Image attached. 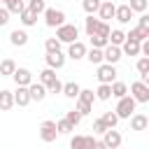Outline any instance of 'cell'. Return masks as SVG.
<instances>
[{"label": "cell", "instance_id": "obj_1", "mask_svg": "<svg viewBox=\"0 0 149 149\" xmlns=\"http://www.w3.org/2000/svg\"><path fill=\"white\" fill-rule=\"evenodd\" d=\"M77 37H79V30H77V26H72V23H63L61 28H56V40L63 44H72V42H77Z\"/></svg>", "mask_w": 149, "mask_h": 149}, {"label": "cell", "instance_id": "obj_2", "mask_svg": "<svg viewBox=\"0 0 149 149\" xmlns=\"http://www.w3.org/2000/svg\"><path fill=\"white\" fill-rule=\"evenodd\" d=\"M44 23L49 28H61L65 23V12L63 9H56V7H47L44 9Z\"/></svg>", "mask_w": 149, "mask_h": 149}, {"label": "cell", "instance_id": "obj_3", "mask_svg": "<svg viewBox=\"0 0 149 149\" xmlns=\"http://www.w3.org/2000/svg\"><path fill=\"white\" fill-rule=\"evenodd\" d=\"M133 112H135V100H133L130 95L119 98V105H116L114 114H116L119 119H130V116H133Z\"/></svg>", "mask_w": 149, "mask_h": 149}, {"label": "cell", "instance_id": "obj_4", "mask_svg": "<svg viewBox=\"0 0 149 149\" xmlns=\"http://www.w3.org/2000/svg\"><path fill=\"white\" fill-rule=\"evenodd\" d=\"M98 81L100 84H112L116 81V68L109 63H100L98 65Z\"/></svg>", "mask_w": 149, "mask_h": 149}, {"label": "cell", "instance_id": "obj_5", "mask_svg": "<svg viewBox=\"0 0 149 149\" xmlns=\"http://www.w3.org/2000/svg\"><path fill=\"white\" fill-rule=\"evenodd\" d=\"M130 98L135 102H149V86L142 81H133L130 84Z\"/></svg>", "mask_w": 149, "mask_h": 149}, {"label": "cell", "instance_id": "obj_6", "mask_svg": "<svg viewBox=\"0 0 149 149\" xmlns=\"http://www.w3.org/2000/svg\"><path fill=\"white\" fill-rule=\"evenodd\" d=\"M56 137H58L56 121H42V126H40V140L42 142H54Z\"/></svg>", "mask_w": 149, "mask_h": 149}, {"label": "cell", "instance_id": "obj_7", "mask_svg": "<svg viewBox=\"0 0 149 149\" xmlns=\"http://www.w3.org/2000/svg\"><path fill=\"white\" fill-rule=\"evenodd\" d=\"M107 149H119L121 147V133L119 130H114V128H107L105 133H102V140H100Z\"/></svg>", "mask_w": 149, "mask_h": 149}, {"label": "cell", "instance_id": "obj_8", "mask_svg": "<svg viewBox=\"0 0 149 149\" xmlns=\"http://www.w3.org/2000/svg\"><path fill=\"white\" fill-rule=\"evenodd\" d=\"M121 58H123V54H121V47L107 44V47L102 49V61H105V63H109V65H116Z\"/></svg>", "mask_w": 149, "mask_h": 149}, {"label": "cell", "instance_id": "obj_9", "mask_svg": "<svg viewBox=\"0 0 149 149\" xmlns=\"http://www.w3.org/2000/svg\"><path fill=\"white\" fill-rule=\"evenodd\" d=\"M12 79L16 81V86H30L33 84V72L28 68H16L14 74H12Z\"/></svg>", "mask_w": 149, "mask_h": 149}, {"label": "cell", "instance_id": "obj_10", "mask_svg": "<svg viewBox=\"0 0 149 149\" xmlns=\"http://www.w3.org/2000/svg\"><path fill=\"white\" fill-rule=\"evenodd\" d=\"M93 144H95L93 135H74L70 140V149H91Z\"/></svg>", "mask_w": 149, "mask_h": 149}, {"label": "cell", "instance_id": "obj_11", "mask_svg": "<svg viewBox=\"0 0 149 149\" xmlns=\"http://www.w3.org/2000/svg\"><path fill=\"white\" fill-rule=\"evenodd\" d=\"M86 51H88V49H86V44H84V42H79V40H77V42H72V44L68 47V56H70L72 61L84 58V56H86Z\"/></svg>", "mask_w": 149, "mask_h": 149}, {"label": "cell", "instance_id": "obj_12", "mask_svg": "<svg viewBox=\"0 0 149 149\" xmlns=\"http://www.w3.org/2000/svg\"><path fill=\"white\" fill-rule=\"evenodd\" d=\"M63 65H65V54H63V51L47 54V68H51V70H61Z\"/></svg>", "mask_w": 149, "mask_h": 149}, {"label": "cell", "instance_id": "obj_13", "mask_svg": "<svg viewBox=\"0 0 149 149\" xmlns=\"http://www.w3.org/2000/svg\"><path fill=\"white\" fill-rule=\"evenodd\" d=\"M28 93H30V100H44L47 98V86L44 84H40V81H33L30 86H28Z\"/></svg>", "mask_w": 149, "mask_h": 149}, {"label": "cell", "instance_id": "obj_14", "mask_svg": "<svg viewBox=\"0 0 149 149\" xmlns=\"http://www.w3.org/2000/svg\"><path fill=\"white\" fill-rule=\"evenodd\" d=\"M114 9H116V5H114L112 0H105V2H100V7H98V14H100V21H107V19H114Z\"/></svg>", "mask_w": 149, "mask_h": 149}, {"label": "cell", "instance_id": "obj_15", "mask_svg": "<svg viewBox=\"0 0 149 149\" xmlns=\"http://www.w3.org/2000/svg\"><path fill=\"white\" fill-rule=\"evenodd\" d=\"M14 105H19V107H26L28 102H30V93H28V86H19L14 93Z\"/></svg>", "mask_w": 149, "mask_h": 149}, {"label": "cell", "instance_id": "obj_16", "mask_svg": "<svg viewBox=\"0 0 149 149\" xmlns=\"http://www.w3.org/2000/svg\"><path fill=\"white\" fill-rule=\"evenodd\" d=\"M114 19H116L119 23H130V19H133L130 7H128V5H119V7L114 9Z\"/></svg>", "mask_w": 149, "mask_h": 149}, {"label": "cell", "instance_id": "obj_17", "mask_svg": "<svg viewBox=\"0 0 149 149\" xmlns=\"http://www.w3.org/2000/svg\"><path fill=\"white\" fill-rule=\"evenodd\" d=\"M126 40H133V42H144L149 40V28H130V33L126 35Z\"/></svg>", "mask_w": 149, "mask_h": 149}, {"label": "cell", "instance_id": "obj_18", "mask_svg": "<svg viewBox=\"0 0 149 149\" xmlns=\"http://www.w3.org/2000/svg\"><path fill=\"white\" fill-rule=\"evenodd\" d=\"M9 42H12L14 47H26V44H28V33H26V30H19V28L12 30V33H9Z\"/></svg>", "mask_w": 149, "mask_h": 149}, {"label": "cell", "instance_id": "obj_19", "mask_svg": "<svg viewBox=\"0 0 149 149\" xmlns=\"http://www.w3.org/2000/svg\"><path fill=\"white\" fill-rule=\"evenodd\" d=\"M149 126V119L144 114H133L130 116V130H147Z\"/></svg>", "mask_w": 149, "mask_h": 149}, {"label": "cell", "instance_id": "obj_20", "mask_svg": "<svg viewBox=\"0 0 149 149\" xmlns=\"http://www.w3.org/2000/svg\"><path fill=\"white\" fill-rule=\"evenodd\" d=\"M100 19H93V16H86V21H84V30H86V35L91 37V35H98V30H100Z\"/></svg>", "mask_w": 149, "mask_h": 149}, {"label": "cell", "instance_id": "obj_21", "mask_svg": "<svg viewBox=\"0 0 149 149\" xmlns=\"http://www.w3.org/2000/svg\"><path fill=\"white\" fill-rule=\"evenodd\" d=\"M121 54H123V56H140V42H133V40H123Z\"/></svg>", "mask_w": 149, "mask_h": 149}, {"label": "cell", "instance_id": "obj_22", "mask_svg": "<svg viewBox=\"0 0 149 149\" xmlns=\"http://www.w3.org/2000/svg\"><path fill=\"white\" fill-rule=\"evenodd\" d=\"M79 91H81V86H79L77 81H68V84H63V91H61V93H63L65 98H74V100H77Z\"/></svg>", "mask_w": 149, "mask_h": 149}, {"label": "cell", "instance_id": "obj_23", "mask_svg": "<svg viewBox=\"0 0 149 149\" xmlns=\"http://www.w3.org/2000/svg\"><path fill=\"white\" fill-rule=\"evenodd\" d=\"M12 107H14V95H12V91H0V109L7 112V109H12Z\"/></svg>", "mask_w": 149, "mask_h": 149}, {"label": "cell", "instance_id": "obj_24", "mask_svg": "<svg viewBox=\"0 0 149 149\" xmlns=\"http://www.w3.org/2000/svg\"><path fill=\"white\" fill-rule=\"evenodd\" d=\"M123 40H126V33H123V30H119V28L109 30V37H107V42H109V44L121 47V44H123Z\"/></svg>", "mask_w": 149, "mask_h": 149}, {"label": "cell", "instance_id": "obj_25", "mask_svg": "<svg viewBox=\"0 0 149 149\" xmlns=\"http://www.w3.org/2000/svg\"><path fill=\"white\" fill-rule=\"evenodd\" d=\"M58 77H56V70H51V68H44L42 72H40V84H44V86H49V84H54Z\"/></svg>", "mask_w": 149, "mask_h": 149}, {"label": "cell", "instance_id": "obj_26", "mask_svg": "<svg viewBox=\"0 0 149 149\" xmlns=\"http://www.w3.org/2000/svg\"><path fill=\"white\" fill-rule=\"evenodd\" d=\"M109 88H112V95H114V98H123V95H128V86H126L123 81H112Z\"/></svg>", "mask_w": 149, "mask_h": 149}, {"label": "cell", "instance_id": "obj_27", "mask_svg": "<svg viewBox=\"0 0 149 149\" xmlns=\"http://www.w3.org/2000/svg\"><path fill=\"white\" fill-rule=\"evenodd\" d=\"M14 70H16V63H14L12 58H5V61L0 63V77H5V74H14Z\"/></svg>", "mask_w": 149, "mask_h": 149}, {"label": "cell", "instance_id": "obj_28", "mask_svg": "<svg viewBox=\"0 0 149 149\" xmlns=\"http://www.w3.org/2000/svg\"><path fill=\"white\" fill-rule=\"evenodd\" d=\"M95 98H98V100H109V98H112V88H109V84H100V86L95 88Z\"/></svg>", "mask_w": 149, "mask_h": 149}, {"label": "cell", "instance_id": "obj_29", "mask_svg": "<svg viewBox=\"0 0 149 149\" xmlns=\"http://www.w3.org/2000/svg\"><path fill=\"white\" fill-rule=\"evenodd\" d=\"M5 9H7L9 14H21V12L26 9V5H23L21 0H9V2L5 5Z\"/></svg>", "mask_w": 149, "mask_h": 149}, {"label": "cell", "instance_id": "obj_30", "mask_svg": "<svg viewBox=\"0 0 149 149\" xmlns=\"http://www.w3.org/2000/svg\"><path fill=\"white\" fill-rule=\"evenodd\" d=\"M26 9H30V12H33V14L37 16V14H44V9H47V5H44V0H30Z\"/></svg>", "mask_w": 149, "mask_h": 149}, {"label": "cell", "instance_id": "obj_31", "mask_svg": "<svg viewBox=\"0 0 149 149\" xmlns=\"http://www.w3.org/2000/svg\"><path fill=\"white\" fill-rule=\"evenodd\" d=\"M81 7H84V12L88 16H93L98 12V7H100V0H81Z\"/></svg>", "mask_w": 149, "mask_h": 149}, {"label": "cell", "instance_id": "obj_32", "mask_svg": "<svg viewBox=\"0 0 149 149\" xmlns=\"http://www.w3.org/2000/svg\"><path fill=\"white\" fill-rule=\"evenodd\" d=\"M128 7H130V12H133V14H135V12L144 14V12H147V7H149V2H147V0H130V2H128Z\"/></svg>", "mask_w": 149, "mask_h": 149}, {"label": "cell", "instance_id": "obj_33", "mask_svg": "<svg viewBox=\"0 0 149 149\" xmlns=\"http://www.w3.org/2000/svg\"><path fill=\"white\" fill-rule=\"evenodd\" d=\"M19 16H21V23H23V26H35V23H37V16H35L30 9H23Z\"/></svg>", "mask_w": 149, "mask_h": 149}, {"label": "cell", "instance_id": "obj_34", "mask_svg": "<svg viewBox=\"0 0 149 149\" xmlns=\"http://www.w3.org/2000/svg\"><path fill=\"white\" fill-rule=\"evenodd\" d=\"M84 58H88L93 65H100L102 63V49H91V51H86Z\"/></svg>", "mask_w": 149, "mask_h": 149}, {"label": "cell", "instance_id": "obj_35", "mask_svg": "<svg viewBox=\"0 0 149 149\" xmlns=\"http://www.w3.org/2000/svg\"><path fill=\"white\" fill-rule=\"evenodd\" d=\"M44 49H47V54H56V51H61V42H58L56 37H47Z\"/></svg>", "mask_w": 149, "mask_h": 149}, {"label": "cell", "instance_id": "obj_36", "mask_svg": "<svg viewBox=\"0 0 149 149\" xmlns=\"http://www.w3.org/2000/svg\"><path fill=\"white\" fill-rule=\"evenodd\" d=\"M100 119H102V123H105L107 128H114V126L119 123V116H116L114 112H105V114H102Z\"/></svg>", "mask_w": 149, "mask_h": 149}, {"label": "cell", "instance_id": "obj_37", "mask_svg": "<svg viewBox=\"0 0 149 149\" xmlns=\"http://www.w3.org/2000/svg\"><path fill=\"white\" fill-rule=\"evenodd\" d=\"M93 98H95V93H93L91 88H81V91H79V95H77V100L88 102V105H93Z\"/></svg>", "mask_w": 149, "mask_h": 149}, {"label": "cell", "instance_id": "obj_38", "mask_svg": "<svg viewBox=\"0 0 149 149\" xmlns=\"http://www.w3.org/2000/svg\"><path fill=\"white\" fill-rule=\"evenodd\" d=\"M109 42H107V37H100V35H91V47L93 49H105Z\"/></svg>", "mask_w": 149, "mask_h": 149}, {"label": "cell", "instance_id": "obj_39", "mask_svg": "<svg viewBox=\"0 0 149 149\" xmlns=\"http://www.w3.org/2000/svg\"><path fill=\"white\" fill-rule=\"evenodd\" d=\"M65 121H68V123H70V126H77V123H79V121H81V114H79V112H77V109H70V112H68V114H65Z\"/></svg>", "mask_w": 149, "mask_h": 149}, {"label": "cell", "instance_id": "obj_40", "mask_svg": "<svg viewBox=\"0 0 149 149\" xmlns=\"http://www.w3.org/2000/svg\"><path fill=\"white\" fill-rule=\"evenodd\" d=\"M56 130H58V133H63V135H68V133H72V130H74V126H70L65 119H61V121H56Z\"/></svg>", "mask_w": 149, "mask_h": 149}, {"label": "cell", "instance_id": "obj_41", "mask_svg": "<svg viewBox=\"0 0 149 149\" xmlns=\"http://www.w3.org/2000/svg\"><path fill=\"white\" fill-rule=\"evenodd\" d=\"M81 116H86V114H91L93 112V105H88V102H81V100H77V107H74Z\"/></svg>", "mask_w": 149, "mask_h": 149}, {"label": "cell", "instance_id": "obj_42", "mask_svg": "<svg viewBox=\"0 0 149 149\" xmlns=\"http://www.w3.org/2000/svg\"><path fill=\"white\" fill-rule=\"evenodd\" d=\"M137 72H140V74H149V58H147V56H142V58L137 61Z\"/></svg>", "mask_w": 149, "mask_h": 149}, {"label": "cell", "instance_id": "obj_43", "mask_svg": "<svg viewBox=\"0 0 149 149\" xmlns=\"http://www.w3.org/2000/svg\"><path fill=\"white\" fill-rule=\"evenodd\" d=\"M61 91H63V81H61V79H56L54 84L47 86V93H61Z\"/></svg>", "mask_w": 149, "mask_h": 149}, {"label": "cell", "instance_id": "obj_44", "mask_svg": "<svg viewBox=\"0 0 149 149\" xmlns=\"http://www.w3.org/2000/svg\"><path fill=\"white\" fill-rule=\"evenodd\" d=\"M107 130V126L102 123V119H95L93 121V133H105Z\"/></svg>", "mask_w": 149, "mask_h": 149}, {"label": "cell", "instance_id": "obj_45", "mask_svg": "<svg viewBox=\"0 0 149 149\" xmlns=\"http://www.w3.org/2000/svg\"><path fill=\"white\" fill-rule=\"evenodd\" d=\"M109 30H112V28L107 26V21H102V23H100V30H98V35H100V37H109Z\"/></svg>", "mask_w": 149, "mask_h": 149}, {"label": "cell", "instance_id": "obj_46", "mask_svg": "<svg viewBox=\"0 0 149 149\" xmlns=\"http://www.w3.org/2000/svg\"><path fill=\"white\" fill-rule=\"evenodd\" d=\"M9 23V12L5 7H0V26H7Z\"/></svg>", "mask_w": 149, "mask_h": 149}, {"label": "cell", "instance_id": "obj_47", "mask_svg": "<svg viewBox=\"0 0 149 149\" xmlns=\"http://www.w3.org/2000/svg\"><path fill=\"white\" fill-rule=\"evenodd\" d=\"M137 26H140V28H149V16H147V14H142V16H140V21H137Z\"/></svg>", "mask_w": 149, "mask_h": 149}, {"label": "cell", "instance_id": "obj_48", "mask_svg": "<svg viewBox=\"0 0 149 149\" xmlns=\"http://www.w3.org/2000/svg\"><path fill=\"white\" fill-rule=\"evenodd\" d=\"M91 149H107V147H105V144H102V142H98V140H95V144H93V147H91Z\"/></svg>", "mask_w": 149, "mask_h": 149}, {"label": "cell", "instance_id": "obj_49", "mask_svg": "<svg viewBox=\"0 0 149 149\" xmlns=\"http://www.w3.org/2000/svg\"><path fill=\"white\" fill-rule=\"evenodd\" d=\"M0 2H2V5H7V2H9V0H0Z\"/></svg>", "mask_w": 149, "mask_h": 149}, {"label": "cell", "instance_id": "obj_50", "mask_svg": "<svg viewBox=\"0 0 149 149\" xmlns=\"http://www.w3.org/2000/svg\"><path fill=\"white\" fill-rule=\"evenodd\" d=\"M100 2H105V0H100Z\"/></svg>", "mask_w": 149, "mask_h": 149}, {"label": "cell", "instance_id": "obj_51", "mask_svg": "<svg viewBox=\"0 0 149 149\" xmlns=\"http://www.w3.org/2000/svg\"><path fill=\"white\" fill-rule=\"evenodd\" d=\"M21 2H23V0H21Z\"/></svg>", "mask_w": 149, "mask_h": 149}]
</instances>
